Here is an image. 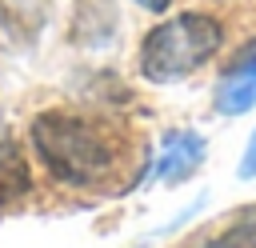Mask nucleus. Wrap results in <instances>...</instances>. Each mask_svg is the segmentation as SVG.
Masks as SVG:
<instances>
[{
  "instance_id": "nucleus-3",
  "label": "nucleus",
  "mask_w": 256,
  "mask_h": 248,
  "mask_svg": "<svg viewBox=\"0 0 256 248\" xmlns=\"http://www.w3.org/2000/svg\"><path fill=\"white\" fill-rule=\"evenodd\" d=\"M204 160V136L192 128H176L160 140V156L152 164V180L160 184H180L184 176H192Z\"/></svg>"
},
{
  "instance_id": "nucleus-2",
  "label": "nucleus",
  "mask_w": 256,
  "mask_h": 248,
  "mask_svg": "<svg viewBox=\"0 0 256 248\" xmlns=\"http://www.w3.org/2000/svg\"><path fill=\"white\" fill-rule=\"evenodd\" d=\"M224 44V28L208 12H180L160 20L140 44V72L152 84H172L204 68Z\"/></svg>"
},
{
  "instance_id": "nucleus-1",
  "label": "nucleus",
  "mask_w": 256,
  "mask_h": 248,
  "mask_svg": "<svg viewBox=\"0 0 256 248\" xmlns=\"http://www.w3.org/2000/svg\"><path fill=\"white\" fill-rule=\"evenodd\" d=\"M28 136L40 164L68 188L108 192V180H120L128 168V136L100 116L48 108L32 116Z\"/></svg>"
},
{
  "instance_id": "nucleus-6",
  "label": "nucleus",
  "mask_w": 256,
  "mask_h": 248,
  "mask_svg": "<svg viewBox=\"0 0 256 248\" xmlns=\"http://www.w3.org/2000/svg\"><path fill=\"white\" fill-rule=\"evenodd\" d=\"M240 176H244V180L256 176V132H252V140H248V148H244V156H240Z\"/></svg>"
},
{
  "instance_id": "nucleus-5",
  "label": "nucleus",
  "mask_w": 256,
  "mask_h": 248,
  "mask_svg": "<svg viewBox=\"0 0 256 248\" xmlns=\"http://www.w3.org/2000/svg\"><path fill=\"white\" fill-rule=\"evenodd\" d=\"M32 192V168L16 140H0V208Z\"/></svg>"
},
{
  "instance_id": "nucleus-7",
  "label": "nucleus",
  "mask_w": 256,
  "mask_h": 248,
  "mask_svg": "<svg viewBox=\"0 0 256 248\" xmlns=\"http://www.w3.org/2000/svg\"><path fill=\"white\" fill-rule=\"evenodd\" d=\"M136 4H140V8H148V12H164L172 0H136Z\"/></svg>"
},
{
  "instance_id": "nucleus-4",
  "label": "nucleus",
  "mask_w": 256,
  "mask_h": 248,
  "mask_svg": "<svg viewBox=\"0 0 256 248\" xmlns=\"http://www.w3.org/2000/svg\"><path fill=\"white\" fill-rule=\"evenodd\" d=\"M252 104H256V48H248L240 60H232L216 88V108L224 116H240Z\"/></svg>"
}]
</instances>
